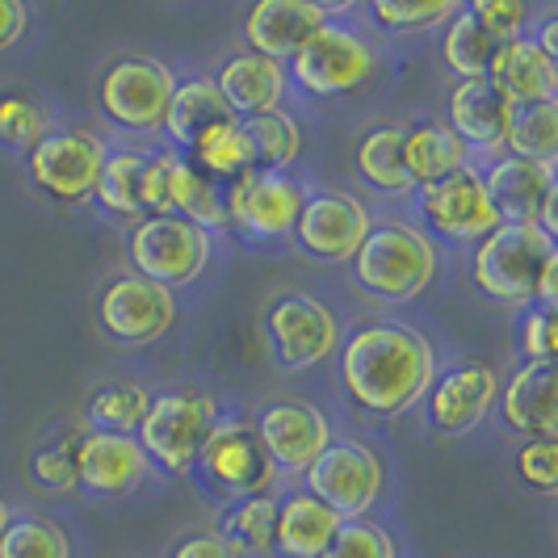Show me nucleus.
I'll use <instances>...</instances> for the list:
<instances>
[{
	"instance_id": "nucleus-42",
	"label": "nucleus",
	"mask_w": 558,
	"mask_h": 558,
	"mask_svg": "<svg viewBox=\"0 0 558 558\" xmlns=\"http://www.w3.org/2000/svg\"><path fill=\"white\" fill-rule=\"evenodd\" d=\"M517 344L525 353V365H550L558 349V328H555V311L530 307L521 328H517Z\"/></svg>"
},
{
	"instance_id": "nucleus-39",
	"label": "nucleus",
	"mask_w": 558,
	"mask_h": 558,
	"mask_svg": "<svg viewBox=\"0 0 558 558\" xmlns=\"http://www.w3.org/2000/svg\"><path fill=\"white\" fill-rule=\"evenodd\" d=\"M458 13V4L433 0V4H408V0H374L369 17L391 34H424V29H446L449 17Z\"/></svg>"
},
{
	"instance_id": "nucleus-30",
	"label": "nucleus",
	"mask_w": 558,
	"mask_h": 558,
	"mask_svg": "<svg viewBox=\"0 0 558 558\" xmlns=\"http://www.w3.org/2000/svg\"><path fill=\"white\" fill-rule=\"evenodd\" d=\"M500 47V38H492L487 29L478 26L466 4H458V13L449 17L446 34H441V59H446V68L458 81H483L492 72V59H496Z\"/></svg>"
},
{
	"instance_id": "nucleus-46",
	"label": "nucleus",
	"mask_w": 558,
	"mask_h": 558,
	"mask_svg": "<svg viewBox=\"0 0 558 558\" xmlns=\"http://www.w3.org/2000/svg\"><path fill=\"white\" fill-rule=\"evenodd\" d=\"M168 558H240V555H235V550H231L215 530H206V533H190V537H181Z\"/></svg>"
},
{
	"instance_id": "nucleus-15",
	"label": "nucleus",
	"mask_w": 558,
	"mask_h": 558,
	"mask_svg": "<svg viewBox=\"0 0 558 558\" xmlns=\"http://www.w3.org/2000/svg\"><path fill=\"white\" fill-rule=\"evenodd\" d=\"M72 453V471H76V487L88 496H101V500H118V496H131L140 492L147 475H151V462L140 449L135 433H101V428H88L84 437L68 441Z\"/></svg>"
},
{
	"instance_id": "nucleus-19",
	"label": "nucleus",
	"mask_w": 558,
	"mask_h": 558,
	"mask_svg": "<svg viewBox=\"0 0 558 558\" xmlns=\"http://www.w3.org/2000/svg\"><path fill=\"white\" fill-rule=\"evenodd\" d=\"M328 22L332 9L315 0H260L244 17V38L252 56H265L286 68Z\"/></svg>"
},
{
	"instance_id": "nucleus-24",
	"label": "nucleus",
	"mask_w": 558,
	"mask_h": 558,
	"mask_svg": "<svg viewBox=\"0 0 558 558\" xmlns=\"http://www.w3.org/2000/svg\"><path fill=\"white\" fill-rule=\"evenodd\" d=\"M500 416L512 433L525 437H555L558 433V403H555V362L550 365H521L508 387L500 391Z\"/></svg>"
},
{
	"instance_id": "nucleus-47",
	"label": "nucleus",
	"mask_w": 558,
	"mask_h": 558,
	"mask_svg": "<svg viewBox=\"0 0 558 558\" xmlns=\"http://www.w3.org/2000/svg\"><path fill=\"white\" fill-rule=\"evenodd\" d=\"M29 26V9L22 0H0V51L13 47Z\"/></svg>"
},
{
	"instance_id": "nucleus-31",
	"label": "nucleus",
	"mask_w": 558,
	"mask_h": 558,
	"mask_svg": "<svg viewBox=\"0 0 558 558\" xmlns=\"http://www.w3.org/2000/svg\"><path fill=\"white\" fill-rule=\"evenodd\" d=\"M353 165L365 181L383 194H408L412 177H408V156H403V126H374L369 135H362Z\"/></svg>"
},
{
	"instance_id": "nucleus-29",
	"label": "nucleus",
	"mask_w": 558,
	"mask_h": 558,
	"mask_svg": "<svg viewBox=\"0 0 558 558\" xmlns=\"http://www.w3.org/2000/svg\"><path fill=\"white\" fill-rule=\"evenodd\" d=\"M240 131H244V143H248L252 172H290V165L303 151V126H299L294 113L286 110L244 118Z\"/></svg>"
},
{
	"instance_id": "nucleus-37",
	"label": "nucleus",
	"mask_w": 558,
	"mask_h": 558,
	"mask_svg": "<svg viewBox=\"0 0 558 558\" xmlns=\"http://www.w3.org/2000/svg\"><path fill=\"white\" fill-rule=\"evenodd\" d=\"M0 558H72V542L47 517H13L0 533Z\"/></svg>"
},
{
	"instance_id": "nucleus-5",
	"label": "nucleus",
	"mask_w": 558,
	"mask_h": 558,
	"mask_svg": "<svg viewBox=\"0 0 558 558\" xmlns=\"http://www.w3.org/2000/svg\"><path fill=\"white\" fill-rule=\"evenodd\" d=\"M558 256L533 223H500L475 248V281L496 303H533V286L542 269Z\"/></svg>"
},
{
	"instance_id": "nucleus-33",
	"label": "nucleus",
	"mask_w": 558,
	"mask_h": 558,
	"mask_svg": "<svg viewBox=\"0 0 558 558\" xmlns=\"http://www.w3.org/2000/svg\"><path fill=\"white\" fill-rule=\"evenodd\" d=\"M143 165H147V151L140 147H118L101 165L93 197L118 219H143Z\"/></svg>"
},
{
	"instance_id": "nucleus-40",
	"label": "nucleus",
	"mask_w": 558,
	"mask_h": 558,
	"mask_svg": "<svg viewBox=\"0 0 558 558\" xmlns=\"http://www.w3.org/2000/svg\"><path fill=\"white\" fill-rule=\"evenodd\" d=\"M319 558H399L395 537L374 521H344Z\"/></svg>"
},
{
	"instance_id": "nucleus-36",
	"label": "nucleus",
	"mask_w": 558,
	"mask_h": 558,
	"mask_svg": "<svg viewBox=\"0 0 558 558\" xmlns=\"http://www.w3.org/2000/svg\"><path fill=\"white\" fill-rule=\"evenodd\" d=\"M147 403H151V391L140 383H110L88 395V420L101 433H135Z\"/></svg>"
},
{
	"instance_id": "nucleus-8",
	"label": "nucleus",
	"mask_w": 558,
	"mask_h": 558,
	"mask_svg": "<svg viewBox=\"0 0 558 558\" xmlns=\"http://www.w3.org/2000/svg\"><path fill=\"white\" fill-rule=\"evenodd\" d=\"M215 256V240L210 231L185 223L177 215H160V219H140L131 231V265L135 274L156 286H190L206 274Z\"/></svg>"
},
{
	"instance_id": "nucleus-38",
	"label": "nucleus",
	"mask_w": 558,
	"mask_h": 558,
	"mask_svg": "<svg viewBox=\"0 0 558 558\" xmlns=\"http://www.w3.org/2000/svg\"><path fill=\"white\" fill-rule=\"evenodd\" d=\"M51 135V113L26 93H0V143L13 151H29Z\"/></svg>"
},
{
	"instance_id": "nucleus-16",
	"label": "nucleus",
	"mask_w": 558,
	"mask_h": 558,
	"mask_svg": "<svg viewBox=\"0 0 558 558\" xmlns=\"http://www.w3.org/2000/svg\"><path fill=\"white\" fill-rule=\"evenodd\" d=\"M303 197V181L290 172H248L244 181L227 185V227L244 231L248 240H281L299 223Z\"/></svg>"
},
{
	"instance_id": "nucleus-18",
	"label": "nucleus",
	"mask_w": 558,
	"mask_h": 558,
	"mask_svg": "<svg viewBox=\"0 0 558 558\" xmlns=\"http://www.w3.org/2000/svg\"><path fill=\"white\" fill-rule=\"evenodd\" d=\"M256 437L260 446L269 449L274 466L278 471H290V475H307L311 462L332 446V424L319 408H311L303 399H281V403H269L260 408L256 416Z\"/></svg>"
},
{
	"instance_id": "nucleus-26",
	"label": "nucleus",
	"mask_w": 558,
	"mask_h": 558,
	"mask_svg": "<svg viewBox=\"0 0 558 558\" xmlns=\"http://www.w3.org/2000/svg\"><path fill=\"white\" fill-rule=\"evenodd\" d=\"M223 122H235V113L227 110L223 93L215 88V81H177V93L168 101L165 113V131L177 151H190L206 131L223 126Z\"/></svg>"
},
{
	"instance_id": "nucleus-35",
	"label": "nucleus",
	"mask_w": 558,
	"mask_h": 558,
	"mask_svg": "<svg viewBox=\"0 0 558 558\" xmlns=\"http://www.w3.org/2000/svg\"><path fill=\"white\" fill-rule=\"evenodd\" d=\"M508 156L555 168L558 156V106H517L508 126Z\"/></svg>"
},
{
	"instance_id": "nucleus-32",
	"label": "nucleus",
	"mask_w": 558,
	"mask_h": 558,
	"mask_svg": "<svg viewBox=\"0 0 558 558\" xmlns=\"http://www.w3.org/2000/svg\"><path fill=\"white\" fill-rule=\"evenodd\" d=\"M274 525H278V500L274 496H248L235 500L219 521V537L240 558H260L274 550Z\"/></svg>"
},
{
	"instance_id": "nucleus-43",
	"label": "nucleus",
	"mask_w": 558,
	"mask_h": 558,
	"mask_svg": "<svg viewBox=\"0 0 558 558\" xmlns=\"http://www.w3.org/2000/svg\"><path fill=\"white\" fill-rule=\"evenodd\" d=\"M466 9H471V17L478 26L487 29L492 38H500V43L521 38V29L530 26V9L517 4V0H471Z\"/></svg>"
},
{
	"instance_id": "nucleus-21",
	"label": "nucleus",
	"mask_w": 558,
	"mask_h": 558,
	"mask_svg": "<svg viewBox=\"0 0 558 558\" xmlns=\"http://www.w3.org/2000/svg\"><path fill=\"white\" fill-rule=\"evenodd\" d=\"M487 81L496 84L512 106H555V97H558L555 59L546 56L530 34L504 43L500 51H496V59H492Z\"/></svg>"
},
{
	"instance_id": "nucleus-27",
	"label": "nucleus",
	"mask_w": 558,
	"mask_h": 558,
	"mask_svg": "<svg viewBox=\"0 0 558 558\" xmlns=\"http://www.w3.org/2000/svg\"><path fill=\"white\" fill-rule=\"evenodd\" d=\"M403 156H408L412 190L433 185V181H446L458 168L471 165V147L458 140L446 122H416V126H403Z\"/></svg>"
},
{
	"instance_id": "nucleus-7",
	"label": "nucleus",
	"mask_w": 558,
	"mask_h": 558,
	"mask_svg": "<svg viewBox=\"0 0 558 558\" xmlns=\"http://www.w3.org/2000/svg\"><path fill=\"white\" fill-rule=\"evenodd\" d=\"M307 496L328 504L340 521H365V512L383 500L387 466L365 441H332L303 475Z\"/></svg>"
},
{
	"instance_id": "nucleus-3",
	"label": "nucleus",
	"mask_w": 558,
	"mask_h": 558,
	"mask_svg": "<svg viewBox=\"0 0 558 558\" xmlns=\"http://www.w3.org/2000/svg\"><path fill=\"white\" fill-rule=\"evenodd\" d=\"M215 424H219V408L210 395L194 391V387H172V391L151 395L140 428H135V441L151 466H160L168 475H185V471H194L197 449L210 437Z\"/></svg>"
},
{
	"instance_id": "nucleus-34",
	"label": "nucleus",
	"mask_w": 558,
	"mask_h": 558,
	"mask_svg": "<svg viewBox=\"0 0 558 558\" xmlns=\"http://www.w3.org/2000/svg\"><path fill=\"white\" fill-rule=\"evenodd\" d=\"M185 160H190L197 172H206L210 181H219L223 190L235 185V181H244L252 172V156H248V143H244L240 122H223V126L206 131V135L185 151Z\"/></svg>"
},
{
	"instance_id": "nucleus-23",
	"label": "nucleus",
	"mask_w": 558,
	"mask_h": 558,
	"mask_svg": "<svg viewBox=\"0 0 558 558\" xmlns=\"http://www.w3.org/2000/svg\"><path fill=\"white\" fill-rule=\"evenodd\" d=\"M483 190L492 197L500 223H533V215L542 210V202L555 194V168L530 165L517 156H496L492 168L483 172Z\"/></svg>"
},
{
	"instance_id": "nucleus-9",
	"label": "nucleus",
	"mask_w": 558,
	"mask_h": 558,
	"mask_svg": "<svg viewBox=\"0 0 558 558\" xmlns=\"http://www.w3.org/2000/svg\"><path fill=\"white\" fill-rule=\"evenodd\" d=\"M194 466L215 492L235 496V500L269 496L281 475L248 420H219L210 428V437L202 441V449H197Z\"/></svg>"
},
{
	"instance_id": "nucleus-11",
	"label": "nucleus",
	"mask_w": 558,
	"mask_h": 558,
	"mask_svg": "<svg viewBox=\"0 0 558 558\" xmlns=\"http://www.w3.org/2000/svg\"><path fill=\"white\" fill-rule=\"evenodd\" d=\"M29 181L56 202H88L97 190L101 165L110 147L101 135L72 126V131H51L38 147H29Z\"/></svg>"
},
{
	"instance_id": "nucleus-6",
	"label": "nucleus",
	"mask_w": 558,
	"mask_h": 558,
	"mask_svg": "<svg viewBox=\"0 0 558 558\" xmlns=\"http://www.w3.org/2000/svg\"><path fill=\"white\" fill-rule=\"evenodd\" d=\"M374 72H378V51H374V43L365 38L362 29L328 22L299 56L290 59V72H286V76H294V84H299L303 93L328 101V97H349V93H357Z\"/></svg>"
},
{
	"instance_id": "nucleus-28",
	"label": "nucleus",
	"mask_w": 558,
	"mask_h": 558,
	"mask_svg": "<svg viewBox=\"0 0 558 558\" xmlns=\"http://www.w3.org/2000/svg\"><path fill=\"white\" fill-rule=\"evenodd\" d=\"M168 215L202 227V231L227 227V190L219 181H210L206 172H197L181 151L172 156V168H168Z\"/></svg>"
},
{
	"instance_id": "nucleus-12",
	"label": "nucleus",
	"mask_w": 558,
	"mask_h": 558,
	"mask_svg": "<svg viewBox=\"0 0 558 558\" xmlns=\"http://www.w3.org/2000/svg\"><path fill=\"white\" fill-rule=\"evenodd\" d=\"M420 219L433 235H441L449 244H471L483 240L500 227V215L492 206V197L483 190V172L478 168H458L446 181L420 185L416 190Z\"/></svg>"
},
{
	"instance_id": "nucleus-17",
	"label": "nucleus",
	"mask_w": 558,
	"mask_h": 558,
	"mask_svg": "<svg viewBox=\"0 0 558 558\" xmlns=\"http://www.w3.org/2000/svg\"><path fill=\"white\" fill-rule=\"evenodd\" d=\"M500 399V374L487 362H458L446 374L433 378V387L424 395V412L428 424L446 437H466L487 420V412Z\"/></svg>"
},
{
	"instance_id": "nucleus-48",
	"label": "nucleus",
	"mask_w": 558,
	"mask_h": 558,
	"mask_svg": "<svg viewBox=\"0 0 558 558\" xmlns=\"http://www.w3.org/2000/svg\"><path fill=\"white\" fill-rule=\"evenodd\" d=\"M9 521H13V517H9V504L0 500V533H4V525H9Z\"/></svg>"
},
{
	"instance_id": "nucleus-4",
	"label": "nucleus",
	"mask_w": 558,
	"mask_h": 558,
	"mask_svg": "<svg viewBox=\"0 0 558 558\" xmlns=\"http://www.w3.org/2000/svg\"><path fill=\"white\" fill-rule=\"evenodd\" d=\"M177 93V76L165 59L156 56H122L97 81V106L113 126L156 135L165 126L168 101Z\"/></svg>"
},
{
	"instance_id": "nucleus-22",
	"label": "nucleus",
	"mask_w": 558,
	"mask_h": 558,
	"mask_svg": "<svg viewBox=\"0 0 558 558\" xmlns=\"http://www.w3.org/2000/svg\"><path fill=\"white\" fill-rule=\"evenodd\" d=\"M286 84H290V76H286L281 63H274V59H265V56H252V51L231 56L223 68H219V76H215V88L223 93L227 110L235 113V122L256 118V113L281 110Z\"/></svg>"
},
{
	"instance_id": "nucleus-2",
	"label": "nucleus",
	"mask_w": 558,
	"mask_h": 558,
	"mask_svg": "<svg viewBox=\"0 0 558 558\" xmlns=\"http://www.w3.org/2000/svg\"><path fill=\"white\" fill-rule=\"evenodd\" d=\"M349 265H353V281L365 294L383 303H412L437 278V248L424 231L391 219V223L369 227L365 244Z\"/></svg>"
},
{
	"instance_id": "nucleus-1",
	"label": "nucleus",
	"mask_w": 558,
	"mask_h": 558,
	"mask_svg": "<svg viewBox=\"0 0 558 558\" xmlns=\"http://www.w3.org/2000/svg\"><path fill=\"white\" fill-rule=\"evenodd\" d=\"M437 378V349L408 324H362L340 344V383L369 416H403Z\"/></svg>"
},
{
	"instance_id": "nucleus-44",
	"label": "nucleus",
	"mask_w": 558,
	"mask_h": 558,
	"mask_svg": "<svg viewBox=\"0 0 558 558\" xmlns=\"http://www.w3.org/2000/svg\"><path fill=\"white\" fill-rule=\"evenodd\" d=\"M177 151H147L143 165V219H160L168 215V168Z\"/></svg>"
},
{
	"instance_id": "nucleus-13",
	"label": "nucleus",
	"mask_w": 558,
	"mask_h": 558,
	"mask_svg": "<svg viewBox=\"0 0 558 558\" xmlns=\"http://www.w3.org/2000/svg\"><path fill=\"white\" fill-rule=\"evenodd\" d=\"M97 324L118 344H156L177 324V294L140 274H122L101 290Z\"/></svg>"
},
{
	"instance_id": "nucleus-25",
	"label": "nucleus",
	"mask_w": 558,
	"mask_h": 558,
	"mask_svg": "<svg viewBox=\"0 0 558 558\" xmlns=\"http://www.w3.org/2000/svg\"><path fill=\"white\" fill-rule=\"evenodd\" d=\"M344 521L328 504H319L307 492H290L278 500V525H274V550L281 558H319L332 546L336 530Z\"/></svg>"
},
{
	"instance_id": "nucleus-14",
	"label": "nucleus",
	"mask_w": 558,
	"mask_h": 558,
	"mask_svg": "<svg viewBox=\"0 0 558 558\" xmlns=\"http://www.w3.org/2000/svg\"><path fill=\"white\" fill-rule=\"evenodd\" d=\"M369 210L353 194L344 190H315L303 197V210H299V223H294V240L299 248L311 252L315 260H328V265H349L357 248L369 235Z\"/></svg>"
},
{
	"instance_id": "nucleus-41",
	"label": "nucleus",
	"mask_w": 558,
	"mask_h": 558,
	"mask_svg": "<svg viewBox=\"0 0 558 558\" xmlns=\"http://www.w3.org/2000/svg\"><path fill=\"white\" fill-rule=\"evenodd\" d=\"M517 475L525 487L542 492V496H555L558 492V446L555 437H533L517 449Z\"/></svg>"
},
{
	"instance_id": "nucleus-20",
	"label": "nucleus",
	"mask_w": 558,
	"mask_h": 558,
	"mask_svg": "<svg viewBox=\"0 0 558 558\" xmlns=\"http://www.w3.org/2000/svg\"><path fill=\"white\" fill-rule=\"evenodd\" d=\"M449 110V131L466 143L471 151H483V156H504L508 147V126H512V101L504 97L496 84L487 81H458L446 97Z\"/></svg>"
},
{
	"instance_id": "nucleus-45",
	"label": "nucleus",
	"mask_w": 558,
	"mask_h": 558,
	"mask_svg": "<svg viewBox=\"0 0 558 558\" xmlns=\"http://www.w3.org/2000/svg\"><path fill=\"white\" fill-rule=\"evenodd\" d=\"M34 478L47 487V492H76V471H72V453L68 446H47L34 453L29 462Z\"/></svg>"
},
{
	"instance_id": "nucleus-10",
	"label": "nucleus",
	"mask_w": 558,
	"mask_h": 558,
	"mask_svg": "<svg viewBox=\"0 0 558 558\" xmlns=\"http://www.w3.org/2000/svg\"><path fill=\"white\" fill-rule=\"evenodd\" d=\"M265 332L278 357L290 374H307L324 365L340 349V324L328 303L303 290H281L265 311Z\"/></svg>"
}]
</instances>
